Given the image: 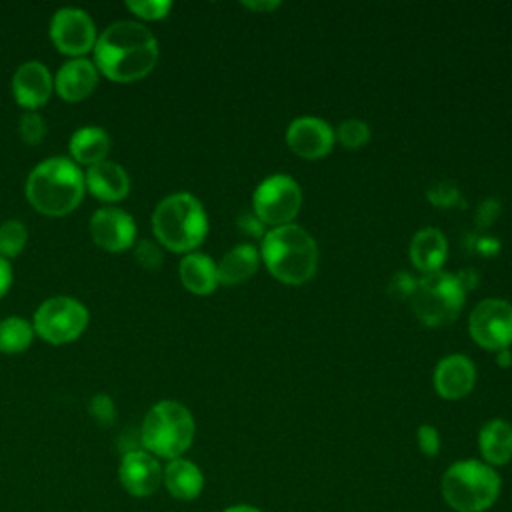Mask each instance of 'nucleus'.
Returning <instances> with one entry per match:
<instances>
[{
  "mask_svg": "<svg viewBox=\"0 0 512 512\" xmlns=\"http://www.w3.org/2000/svg\"><path fill=\"white\" fill-rule=\"evenodd\" d=\"M158 54V42L144 24L120 20L96 38L94 66L108 80L126 84L148 76L158 62Z\"/></svg>",
  "mask_w": 512,
  "mask_h": 512,
  "instance_id": "obj_1",
  "label": "nucleus"
},
{
  "mask_svg": "<svg viewBox=\"0 0 512 512\" xmlns=\"http://www.w3.org/2000/svg\"><path fill=\"white\" fill-rule=\"evenodd\" d=\"M26 198L44 216H66L84 198V172L70 158L54 156L40 162L26 178Z\"/></svg>",
  "mask_w": 512,
  "mask_h": 512,
  "instance_id": "obj_2",
  "label": "nucleus"
},
{
  "mask_svg": "<svg viewBox=\"0 0 512 512\" xmlns=\"http://www.w3.org/2000/svg\"><path fill=\"white\" fill-rule=\"evenodd\" d=\"M260 258L268 272L284 284L308 282L318 266V246L298 224L270 228L262 236Z\"/></svg>",
  "mask_w": 512,
  "mask_h": 512,
  "instance_id": "obj_3",
  "label": "nucleus"
},
{
  "mask_svg": "<svg viewBox=\"0 0 512 512\" xmlns=\"http://www.w3.org/2000/svg\"><path fill=\"white\" fill-rule=\"evenodd\" d=\"M152 230L164 248L188 254L206 238L208 216L196 196L176 192L158 202L152 214Z\"/></svg>",
  "mask_w": 512,
  "mask_h": 512,
  "instance_id": "obj_4",
  "label": "nucleus"
},
{
  "mask_svg": "<svg viewBox=\"0 0 512 512\" xmlns=\"http://www.w3.org/2000/svg\"><path fill=\"white\" fill-rule=\"evenodd\" d=\"M192 412L176 400L156 402L144 416L140 442L146 452L156 458H180L194 440Z\"/></svg>",
  "mask_w": 512,
  "mask_h": 512,
  "instance_id": "obj_5",
  "label": "nucleus"
},
{
  "mask_svg": "<svg viewBox=\"0 0 512 512\" xmlns=\"http://www.w3.org/2000/svg\"><path fill=\"white\" fill-rule=\"evenodd\" d=\"M500 492V476L478 460L452 464L442 476V494L458 512H482L494 504Z\"/></svg>",
  "mask_w": 512,
  "mask_h": 512,
  "instance_id": "obj_6",
  "label": "nucleus"
},
{
  "mask_svg": "<svg viewBox=\"0 0 512 512\" xmlns=\"http://www.w3.org/2000/svg\"><path fill=\"white\" fill-rule=\"evenodd\" d=\"M466 288L458 276L438 270L424 274L416 280L414 292L410 294L412 310L418 320L426 326H446L454 322L464 306Z\"/></svg>",
  "mask_w": 512,
  "mask_h": 512,
  "instance_id": "obj_7",
  "label": "nucleus"
},
{
  "mask_svg": "<svg viewBox=\"0 0 512 512\" xmlns=\"http://www.w3.org/2000/svg\"><path fill=\"white\" fill-rule=\"evenodd\" d=\"M88 318V310L80 300L54 296L36 308L32 328L36 336L50 344H68L84 334Z\"/></svg>",
  "mask_w": 512,
  "mask_h": 512,
  "instance_id": "obj_8",
  "label": "nucleus"
},
{
  "mask_svg": "<svg viewBox=\"0 0 512 512\" xmlns=\"http://www.w3.org/2000/svg\"><path fill=\"white\" fill-rule=\"evenodd\" d=\"M302 204L300 184L288 174H272L262 180L252 196L254 216L272 228L292 224Z\"/></svg>",
  "mask_w": 512,
  "mask_h": 512,
  "instance_id": "obj_9",
  "label": "nucleus"
},
{
  "mask_svg": "<svg viewBox=\"0 0 512 512\" xmlns=\"http://www.w3.org/2000/svg\"><path fill=\"white\" fill-rule=\"evenodd\" d=\"M472 340L486 350H504L512 344V304L500 298H486L474 306L468 318Z\"/></svg>",
  "mask_w": 512,
  "mask_h": 512,
  "instance_id": "obj_10",
  "label": "nucleus"
},
{
  "mask_svg": "<svg viewBox=\"0 0 512 512\" xmlns=\"http://www.w3.org/2000/svg\"><path fill=\"white\" fill-rule=\"evenodd\" d=\"M50 40L58 52L84 58L96 44V26L80 8H60L50 20Z\"/></svg>",
  "mask_w": 512,
  "mask_h": 512,
  "instance_id": "obj_11",
  "label": "nucleus"
},
{
  "mask_svg": "<svg viewBox=\"0 0 512 512\" xmlns=\"http://www.w3.org/2000/svg\"><path fill=\"white\" fill-rule=\"evenodd\" d=\"M90 236L106 252H124L134 246L136 222L122 208H100L90 216Z\"/></svg>",
  "mask_w": 512,
  "mask_h": 512,
  "instance_id": "obj_12",
  "label": "nucleus"
},
{
  "mask_svg": "<svg viewBox=\"0 0 512 512\" xmlns=\"http://www.w3.org/2000/svg\"><path fill=\"white\" fill-rule=\"evenodd\" d=\"M164 470L156 456L146 452L144 448L126 450L122 454L120 466H118V478L122 488L132 496H150L154 494L162 484Z\"/></svg>",
  "mask_w": 512,
  "mask_h": 512,
  "instance_id": "obj_13",
  "label": "nucleus"
},
{
  "mask_svg": "<svg viewBox=\"0 0 512 512\" xmlns=\"http://www.w3.org/2000/svg\"><path fill=\"white\" fill-rule=\"evenodd\" d=\"M334 130L328 122L316 116H300L286 128V144L290 150L306 160L326 156L334 146Z\"/></svg>",
  "mask_w": 512,
  "mask_h": 512,
  "instance_id": "obj_14",
  "label": "nucleus"
},
{
  "mask_svg": "<svg viewBox=\"0 0 512 512\" xmlns=\"http://www.w3.org/2000/svg\"><path fill=\"white\" fill-rule=\"evenodd\" d=\"M54 90V78L50 70L38 62L28 60L18 66L12 76V96L18 106L24 110H38L42 108Z\"/></svg>",
  "mask_w": 512,
  "mask_h": 512,
  "instance_id": "obj_15",
  "label": "nucleus"
},
{
  "mask_svg": "<svg viewBox=\"0 0 512 512\" xmlns=\"http://www.w3.org/2000/svg\"><path fill=\"white\" fill-rule=\"evenodd\" d=\"M476 382L474 362L462 354H450L436 364L434 388L446 400L464 398Z\"/></svg>",
  "mask_w": 512,
  "mask_h": 512,
  "instance_id": "obj_16",
  "label": "nucleus"
},
{
  "mask_svg": "<svg viewBox=\"0 0 512 512\" xmlns=\"http://www.w3.org/2000/svg\"><path fill=\"white\" fill-rule=\"evenodd\" d=\"M98 84V70L94 62L86 58H72L60 70L54 78V90L56 94L66 102H80L88 98Z\"/></svg>",
  "mask_w": 512,
  "mask_h": 512,
  "instance_id": "obj_17",
  "label": "nucleus"
},
{
  "mask_svg": "<svg viewBox=\"0 0 512 512\" xmlns=\"http://www.w3.org/2000/svg\"><path fill=\"white\" fill-rule=\"evenodd\" d=\"M84 184L86 190L102 202H120L130 192L128 172L112 160H102L90 166L84 174Z\"/></svg>",
  "mask_w": 512,
  "mask_h": 512,
  "instance_id": "obj_18",
  "label": "nucleus"
},
{
  "mask_svg": "<svg viewBox=\"0 0 512 512\" xmlns=\"http://www.w3.org/2000/svg\"><path fill=\"white\" fill-rule=\"evenodd\" d=\"M446 256L448 242L438 228H422L410 240V260L424 274L438 272Z\"/></svg>",
  "mask_w": 512,
  "mask_h": 512,
  "instance_id": "obj_19",
  "label": "nucleus"
},
{
  "mask_svg": "<svg viewBox=\"0 0 512 512\" xmlns=\"http://www.w3.org/2000/svg\"><path fill=\"white\" fill-rule=\"evenodd\" d=\"M178 272H180L182 286L188 292L198 294V296L212 294L216 290V286L220 284L214 260L202 252L184 254V258L180 260Z\"/></svg>",
  "mask_w": 512,
  "mask_h": 512,
  "instance_id": "obj_20",
  "label": "nucleus"
},
{
  "mask_svg": "<svg viewBox=\"0 0 512 512\" xmlns=\"http://www.w3.org/2000/svg\"><path fill=\"white\" fill-rule=\"evenodd\" d=\"M162 482L166 490L178 500H192L204 488V476L200 468L186 458L170 460L164 468Z\"/></svg>",
  "mask_w": 512,
  "mask_h": 512,
  "instance_id": "obj_21",
  "label": "nucleus"
},
{
  "mask_svg": "<svg viewBox=\"0 0 512 512\" xmlns=\"http://www.w3.org/2000/svg\"><path fill=\"white\" fill-rule=\"evenodd\" d=\"M110 152V136L98 126H84L70 138V156L78 166H94L106 160Z\"/></svg>",
  "mask_w": 512,
  "mask_h": 512,
  "instance_id": "obj_22",
  "label": "nucleus"
},
{
  "mask_svg": "<svg viewBox=\"0 0 512 512\" xmlns=\"http://www.w3.org/2000/svg\"><path fill=\"white\" fill-rule=\"evenodd\" d=\"M260 264V252L252 244H238L216 264L220 284H240L248 280Z\"/></svg>",
  "mask_w": 512,
  "mask_h": 512,
  "instance_id": "obj_23",
  "label": "nucleus"
},
{
  "mask_svg": "<svg viewBox=\"0 0 512 512\" xmlns=\"http://www.w3.org/2000/svg\"><path fill=\"white\" fill-rule=\"evenodd\" d=\"M478 444L488 464H506L512 458V426L500 418L486 422L480 430Z\"/></svg>",
  "mask_w": 512,
  "mask_h": 512,
  "instance_id": "obj_24",
  "label": "nucleus"
},
{
  "mask_svg": "<svg viewBox=\"0 0 512 512\" xmlns=\"http://www.w3.org/2000/svg\"><path fill=\"white\" fill-rule=\"evenodd\" d=\"M34 338L32 324L22 316H8L0 320V352L20 354L24 352Z\"/></svg>",
  "mask_w": 512,
  "mask_h": 512,
  "instance_id": "obj_25",
  "label": "nucleus"
},
{
  "mask_svg": "<svg viewBox=\"0 0 512 512\" xmlns=\"http://www.w3.org/2000/svg\"><path fill=\"white\" fill-rule=\"evenodd\" d=\"M28 242V230L20 220H6L0 224V258L10 260L22 254Z\"/></svg>",
  "mask_w": 512,
  "mask_h": 512,
  "instance_id": "obj_26",
  "label": "nucleus"
},
{
  "mask_svg": "<svg viewBox=\"0 0 512 512\" xmlns=\"http://www.w3.org/2000/svg\"><path fill=\"white\" fill-rule=\"evenodd\" d=\"M334 136L346 148H362L370 140V128H368V124L364 120L350 118V120L340 122V126L336 128Z\"/></svg>",
  "mask_w": 512,
  "mask_h": 512,
  "instance_id": "obj_27",
  "label": "nucleus"
},
{
  "mask_svg": "<svg viewBox=\"0 0 512 512\" xmlns=\"http://www.w3.org/2000/svg\"><path fill=\"white\" fill-rule=\"evenodd\" d=\"M18 134H20L22 142L28 146L40 144L46 136V124H44L42 116L34 110H24L18 120Z\"/></svg>",
  "mask_w": 512,
  "mask_h": 512,
  "instance_id": "obj_28",
  "label": "nucleus"
},
{
  "mask_svg": "<svg viewBox=\"0 0 512 512\" xmlns=\"http://www.w3.org/2000/svg\"><path fill=\"white\" fill-rule=\"evenodd\" d=\"M126 8L142 20H162L168 16L172 2L168 0H130Z\"/></svg>",
  "mask_w": 512,
  "mask_h": 512,
  "instance_id": "obj_29",
  "label": "nucleus"
},
{
  "mask_svg": "<svg viewBox=\"0 0 512 512\" xmlns=\"http://www.w3.org/2000/svg\"><path fill=\"white\" fill-rule=\"evenodd\" d=\"M134 258L144 270H150V272H154L162 266V252H160L158 244L152 240H140L134 246Z\"/></svg>",
  "mask_w": 512,
  "mask_h": 512,
  "instance_id": "obj_30",
  "label": "nucleus"
},
{
  "mask_svg": "<svg viewBox=\"0 0 512 512\" xmlns=\"http://www.w3.org/2000/svg\"><path fill=\"white\" fill-rule=\"evenodd\" d=\"M88 412L94 420H98L100 424L108 426L116 420V406L112 402V398L108 394H96L90 398L88 404Z\"/></svg>",
  "mask_w": 512,
  "mask_h": 512,
  "instance_id": "obj_31",
  "label": "nucleus"
},
{
  "mask_svg": "<svg viewBox=\"0 0 512 512\" xmlns=\"http://www.w3.org/2000/svg\"><path fill=\"white\" fill-rule=\"evenodd\" d=\"M428 198H430V202H432L434 206L450 208V206H454V204L460 202V192H458V188H456L452 182L444 180V182H436V184L428 190Z\"/></svg>",
  "mask_w": 512,
  "mask_h": 512,
  "instance_id": "obj_32",
  "label": "nucleus"
},
{
  "mask_svg": "<svg viewBox=\"0 0 512 512\" xmlns=\"http://www.w3.org/2000/svg\"><path fill=\"white\" fill-rule=\"evenodd\" d=\"M418 446L426 456H436L438 448H440V436L438 430L434 426L422 424L418 428Z\"/></svg>",
  "mask_w": 512,
  "mask_h": 512,
  "instance_id": "obj_33",
  "label": "nucleus"
},
{
  "mask_svg": "<svg viewBox=\"0 0 512 512\" xmlns=\"http://www.w3.org/2000/svg\"><path fill=\"white\" fill-rule=\"evenodd\" d=\"M498 214H500V204H498L494 198H488V200H484V202L478 206L476 224H478L480 228H486V226H490V224L496 220Z\"/></svg>",
  "mask_w": 512,
  "mask_h": 512,
  "instance_id": "obj_34",
  "label": "nucleus"
},
{
  "mask_svg": "<svg viewBox=\"0 0 512 512\" xmlns=\"http://www.w3.org/2000/svg\"><path fill=\"white\" fill-rule=\"evenodd\" d=\"M416 280L412 276H408L406 272H398L392 282H390V292L396 296H410L414 292Z\"/></svg>",
  "mask_w": 512,
  "mask_h": 512,
  "instance_id": "obj_35",
  "label": "nucleus"
},
{
  "mask_svg": "<svg viewBox=\"0 0 512 512\" xmlns=\"http://www.w3.org/2000/svg\"><path fill=\"white\" fill-rule=\"evenodd\" d=\"M238 226L242 232L250 236H264V224L254 214H242L238 218Z\"/></svg>",
  "mask_w": 512,
  "mask_h": 512,
  "instance_id": "obj_36",
  "label": "nucleus"
},
{
  "mask_svg": "<svg viewBox=\"0 0 512 512\" xmlns=\"http://www.w3.org/2000/svg\"><path fill=\"white\" fill-rule=\"evenodd\" d=\"M12 286V266L8 260L0 258V298L10 290Z\"/></svg>",
  "mask_w": 512,
  "mask_h": 512,
  "instance_id": "obj_37",
  "label": "nucleus"
},
{
  "mask_svg": "<svg viewBox=\"0 0 512 512\" xmlns=\"http://www.w3.org/2000/svg\"><path fill=\"white\" fill-rule=\"evenodd\" d=\"M476 248L484 254H494L498 250V242H496V238H480Z\"/></svg>",
  "mask_w": 512,
  "mask_h": 512,
  "instance_id": "obj_38",
  "label": "nucleus"
},
{
  "mask_svg": "<svg viewBox=\"0 0 512 512\" xmlns=\"http://www.w3.org/2000/svg\"><path fill=\"white\" fill-rule=\"evenodd\" d=\"M242 6L250 8V10H262V12H268V10H274L278 6V2H242Z\"/></svg>",
  "mask_w": 512,
  "mask_h": 512,
  "instance_id": "obj_39",
  "label": "nucleus"
},
{
  "mask_svg": "<svg viewBox=\"0 0 512 512\" xmlns=\"http://www.w3.org/2000/svg\"><path fill=\"white\" fill-rule=\"evenodd\" d=\"M496 362H498V366L508 368V366L512 364V354H510V350H508V348L498 350V352H496Z\"/></svg>",
  "mask_w": 512,
  "mask_h": 512,
  "instance_id": "obj_40",
  "label": "nucleus"
},
{
  "mask_svg": "<svg viewBox=\"0 0 512 512\" xmlns=\"http://www.w3.org/2000/svg\"><path fill=\"white\" fill-rule=\"evenodd\" d=\"M224 512H262L254 506H246V504H240V506H232V508H226Z\"/></svg>",
  "mask_w": 512,
  "mask_h": 512,
  "instance_id": "obj_41",
  "label": "nucleus"
}]
</instances>
